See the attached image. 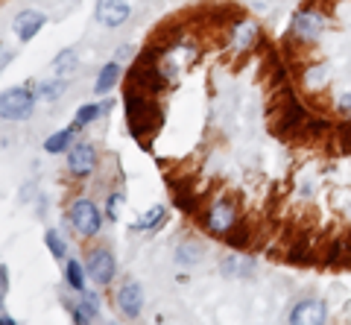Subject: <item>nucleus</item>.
Listing matches in <instances>:
<instances>
[{
    "label": "nucleus",
    "instance_id": "obj_13",
    "mask_svg": "<svg viewBox=\"0 0 351 325\" xmlns=\"http://www.w3.org/2000/svg\"><path fill=\"white\" fill-rule=\"evenodd\" d=\"M287 261L290 264H313V237L311 232H302L293 237V243L287 246Z\"/></svg>",
    "mask_w": 351,
    "mask_h": 325
},
{
    "label": "nucleus",
    "instance_id": "obj_11",
    "mask_svg": "<svg viewBox=\"0 0 351 325\" xmlns=\"http://www.w3.org/2000/svg\"><path fill=\"white\" fill-rule=\"evenodd\" d=\"M129 15H132V6L126 0H103V3L97 6V21L108 29H114L123 24V21H129Z\"/></svg>",
    "mask_w": 351,
    "mask_h": 325
},
{
    "label": "nucleus",
    "instance_id": "obj_8",
    "mask_svg": "<svg viewBox=\"0 0 351 325\" xmlns=\"http://www.w3.org/2000/svg\"><path fill=\"white\" fill-rule=\"evenodd\" d=\"M94 167H97V149L88 144V141L73 144L71 153H68V170L73 176H91Z\"/></svg>",
    "mask_w": 351,
    "mask_h": 325
},
{
    "label": "nucleus",
    "instance_id": "obj_32",
    "mask_svg": "<svg viewBox=\"0 0 351 325\" xmlns=\"http://www.w3.org/2000/svg\"><path fill=\"white\" fill-rule=\"evenodd\" d=\"M129 56H132V47L129 45H123V47L117 50V59H129Z\"/></svg>",
    "mask_w": 351,
    "mask_h": 325
},
{
    "label": "nucleus",
    "instance_id": "obj_18",
    "mask_svg": "<svg viewBox=\"0 0 351 325\" xmlns=\"http://www.w3.org/2000/svg\"><path fill=\"white\" fill-rule=\"evenodd\" d=\"M117 80H120V64L117 62L106 64V68L100 71V77H97V82H94V91L97 94H108L117 85Z\"/></svg>",
    "mask_w": 351,
    "mask_h": 325
},
{
    "label": "nucleus",
    "instance_id": "obj_15",
    "mask_svg": "<svg viewBox=\"0 0 351 325\" xmlns=\"http://www.w3.org/2000/svg\"><path fill=\"white\" fill-rule=\"evenodd\" d=\"M68 311L73 313L76 322H94L97 317H100V302H97L94 296H88L85 290H82V299L76 302V305H71Z\"/></svg>",
    "mask_w": 351,
    "mask_h": 325
},
{
    "label": "nucleus",
    "instance_id": "obj_21",
    "mask_svg": "<svg viewBox=\"0 0 351 325\" xmlns=\"http://www.w3.org/2000/svg\"><path fill=\"white\" fill-rule=\"evenodd\" d=\"M44 241H47L50 255L56 258V261H64V255H68V243H64V237L59 234V229H47V234H44Z\"/></svg>",
    "mask_w": 351,
    "mask_h": 325
},
{
    "label": "nucleus",
    "instance_id": "obj_31",
    "mask_svg": "<svg viewBox=\"0 0 351 325\" xmlns=\"http://www.w3.org/2000/svg\"><path fill=\"white\" fill-rule=\"evenodd\" d=\"M6 293H9V269L0 267V296H6Z\"/></svg>",
    "mask_w": 351,
    "mask_h": 325
},
{
    "label": "nucleus",
    "instance_id": "obj_3",
    "mask_svg": "<svg viewBox=\"0 0 351 325\" xmlns=\"http://www.w3.org/2000/svg\"><path fill=\"white\" fill-rule=\"evenodd\" d=\"M68 220H71L73 232L80 237H94L103 226V217H100V211H97V205L91 200H82V197L73 200V205L68 208Z\"/></svg>",
    "mask_w": 351,
    "mask_h": 325
},
{
    "label": "nucleus",
    "instance_id": "obj_2",
    "mask_svg": "<svg viewBox=\"0 0 351 325\" xmlns=\"http://www.w3.org/2000/svg\"><path fill=\"white\" fill-rule=\"evenodd\" d=\"M161 117L164 112L158 103H152V94L126 88V121H129V132L138 141H144L147 135L156 132Z\"/></svg>",
    "mask_w": 351,
    "mask_h": 325
},
{
    "label": "nucleus",
    "instance_id": "obj_4",
    "mask_svg": "<svg viewBox=\"0 0 351 325\" xmlns=\"http://www.w3.org/2000/svg\"><path fill=\"white\" fill-rule=\"evenodd\" d=\"M237 223V205L234 200H217L211 208L202 214V226L211 234H226Z\"/></svg>",
    "mask_w": 351,
    "mask_h": 325
},
{
    "label": "nucleus",
    "instance_id": "obj_17",
    "mask_svg": "<svg viewBox=\"0 0 351 325\" xmlns=\"http://www.w3.org/2000/svg\"><path fill=\"white\" fill-rule=\"evenodd\" d=\"M219 273L223 276H252L255 273V264L249 261V258H240V255H228L223 258V264H219Z\"/></svg>",
    "mask_w": 351,
    "mask_h": 325
},
{
    "label": "nucleus",
    "instance_id": "obj_25",
    "mask_svg": "<svg viewBox=\"0 0 351 325\" xmlns=\"http://www.w3.org/2000/svg\"><path fill=\"white\" fill-rule=\"evenodd\" d=\"M328 80H331V73H328L325 64H319V68H311V71H307V77H304V82H307V88H311V91L325 88Z\"/></svg>",
    "mask_w": 351,
    "mask_h": 325
},
{
    "label": "nucleus",
    "instance_id": "obj_29",
    "mask_svg": "<svg viewBox=\"0 0 351 325\" xmlns=\"http://www.w3.org/2000/svg\"><path fill=\"white\" fill-rule=\"evenodd\" d=\"M199 252H202L199 246H182L179 249V261L182 264H193V258H199Z\"/></svg>",
    "mask_w": 351,
    "mask_h": 325
},
{
    "label": "nucleus",
    "instance_id": "obj_14",
    "mask_svg": "<svg viewBox=\"0 0 351 325\" xmlns=\"http://www.w3.org/2000/svg\"><path fill=\"white\" fill-rule=\"evenodd\" d=\"M232 47L237 50V53H246V50H252L255 47V41H258V24L255 21H237V24L232 27Z\"/></svg>",
    "mask_w": 351,
    "mask_h": 325
},
{
    "label": "nucleus",
    "instance_id": "obj_12",
    "mask_svg": "<svg viewBox=\"0 0 351 325\" xmlns=\"http://www.w3.org/2000/svg\"><path fill=\"white\" fill-rule=\"evenodd\" d=\"M44 12H38V9H24L21 15H15L12 21V27H15V36L21 41H29V38H36V32L44 27Z\"/></svg>",
    "mask_w": 351,
    "mask_h": 325
},
{
    "label": "nucleus",
    "instance_id": "obj_10",
    "mask_svg": "<svg viewBox=\"0 0 351 325\" xmlns=\"http://www.w3.org/2000/svg\"><path fill=\"white\" fill-rule=\"evenodd\" d=\"M325 320H328V311H325L322 299H302L290 308V322H295V325H316Z\"/></svg>",
    "mask_w": 351,
    "mask_h": 325
},
{
    "label": "nucleus",
    "instance_id": "obj_1",
    "mask_svg": "<svg viewBox=\"0 0 351 325\" xmlns=\"http://www.w3.org/2000/svg\"><path fill=\"white\" fill-rule=\"evenodd\" d=\"M307 108L299 103V97L293 94L290 85L284 88H276L272 94V108H269V129L276 132L278 138H299L302 141V132H304V123H307Z\"/></svg>",
    "mask_w": 351,
    "mask_h": 325
},
{
    "label": "nucleus",
    "instance_id": "obj_7",
    "mask_svg": "<svg viewBox=\"0 0 351 325\" xmlns=\"http://www.w3.org/2000/svg\"><path fill=\"white\" fill-rule=\"evenodd\" d=\"M114 305L120 308V313L129 320H135L141 308H144V287L138 285V281H126V285H120V290L114 293Z\"/></svg>",
    "mask_w": 351,
    "mask_h": 325
},
{
    "label": "nucleus",
    "instance_id": "obj_16",
    "mask_svg": "<svg viewBox=\"0 0 351 325\" xmlns=\"http://www.w3.org/2000/svg\"><path fill=\"white\" fill-rule=\"evenodd\" d=\"M252 234H255V229H252L246 220H237L232 229L223 234V241L232 246V249H246V246H252Z\"/></svg>",
    "mask_w": 351,
    "mask_h": 325
},
{
    "label": "nucleus",
    "instance_id": "obj_6",
    "mask_svg": "<svg viewBox=\"0 0 351 325\" xmlns=\"http://www.w3.org/2000/svg\"><path fill=\"white\" fill-rule=\"evenodd\" d=\"M290 27H293V36L295 38H302V41H316L325 32L328 27V18L322 12H316V9H299V12L293 15L290 21Z\"/></svg>",
    "mask_w": 351,
    "mask_h": 325
},
{
    "label": "nucleus",
    "instance_id": "obj_5",
    "mask_svg": "<svg viewBox=\"0 0 351 325\" xmlns=\"http://www.w3.org/2000/svg\"><path fill=\"white\" fill-rule=\"evenodd\" d=\"M36 106V91L29 88H9L0 100V112H3V121H24Z\"/></svg>",
    "mask_w": 351,
    "mask_h": 325
},
{
    "label": "nucleus",
    "instance_id": "obj_33",
    "mask_svg": "<svg viewBox=\"0 0 351 325\" xmlns=\"http://www.w3.org/2000/svg\"><path fill=\"white\" fill-rule=\"evenodd\" d=\"M346 214H348V217H351V205H348V208H346Z\"/></svg>",
    "mask_w": 351,
    "mask_h": 325
},
{
    "label": "nucleus",
    "instance_id": "obj_22",
    "mask_svg": "<svg viewBox=\"0 0 351 325\" xmlns=\"http://www.w3.org/2000/svg\"><path fill=\"white\" fill-rule=\"evenodd\" d=\"M108 108H112V103H103V106H94V103H88V106H82L80 112H76V126H88L94 121V117H100L103 112H108Z\"/></svg>",
    "mask_w": 351,
    "mask_h": 325
},
{
    "label": "nucleus",
    "instance_id": "obj_24",
    "mask_svg": "<svg viewBox=\"0 0 351 325\" xmlns=\"http://www.w3.org/2000/svg\"><path fill=\"white\" fill-rule=\"evenodd\" d=\"M71 138H73V129H62V132L50 135L47 141H44V149H47V153H62V149H68Z\"/></svg>",
    "mask_w": 351,
    "mask_h": 325
},
{
    "label": "nucleus",
    "instance_id": "obj_20",
    "mask_svg": "<svg viewBox=\"0 0 351 325\" xmlns=\"http://www.w3.org/2000/svg\"><path fill=\"white\" fill-rule=\"evenodd\" d=\"M76 62H80V56H76V50H62L56 59H53V71L59 73V77H71V73L76 71Z\"/></svg>",
    "mask_w": 351,
    "mask_h": 325
},
{
    "label": "nucleus",
    "instance_id": "obj_27",
    "mask_svg": "<svg viewBox=\"0 0 351 325\" xmlns=\"http://www.w3.org/2000/svg\"><path fill=\"white\" fill-rule=\"evenodd\" d=\"M120 205H123V193L114 191L112 197H108V202H106V214H108V220H120Z\"/></svg>",
    "mask_w": 351,
    "mask_h": 325
},
{
    "label": "nucleus",
    "instance_id": "obj_30",
    "mask_svg": "<svg viewBox=\"0 0 351 325\" xmlns=\"http://www.w3.org/2000/svg\"><path fill=\"white\" fill-rule=\"evenodd\" d=\"M337 112H339V115H346V117H351V91L343 94V97L337 100Z\"/></svg>",
    "mask_w": 351,
    "mask_h": 325
},
{
    "label": "nucleus",
    "instance_id": "obj_19",
    "mask_svg": "<svg viewBox=\"0 0 351 325\" xmlns=\"http://www.w3.org/2000/svg\"><path fill=\"white\" fill-rule=\"evenodd\" d=\"M164 217H167V214H164V205H156V208H149L144 217H141V220L135 223V226H132V229H135V232H149V229H158V226L164 223Z\"/></svg>",
    "mask_w": 351,
    "mask_h": 325
},
{
    "label": "nucleus",
    "instance_id": "obj_28",
    "mask_svg": "<svg viewBox=\"0 0 351 325\" xmlns=\"http://www.w3.org/2000/svg\"><path fill=\"white\" fill-rule=\"evenodd\" d=\"M337 144H339L343 153H348V149H351V121L337 126Z\"/></svg>",
    "mask_w": 351,
    "mask_h": 325
},
{
    "label": "nucleus",
    "instance_id": "obj_26",
    "mask_svg": "<svg viewBox=\"0 0 351 325\" xmlns=\"http://www.w3.org/2000/svg\"><path fill=\"white\" fill-rule=\"evenodd\" d=\"M32 91H36V97H41V100H56V97L64 91V85L59 80L56 82H36Z\"/></svg>",
    "mask_w": 351,
    "mask_h": 325
},
{
    "label": "nucleus",
    "instance_id": "obj_23",
    "mask_svg": "<svg viewBox=\"0 0 351 325\" xmlns=\"http://www.w3.org/2000/svg\"><path fill=\"white\" fill-rule=\"evenodd\" d=\"M64 278H68L71 290H76V293H82L85 290V273H82L80 261H68V267H64Z\"/></svg>",
    "mask_w": 351,
    "mask_h": 325
},
{
    "label": "nucleus",
    "instance_id": "obj_9",
    "mask_svg": "<svg viewBox=\"0 0 351 325\" xmlns=\"http://www.w3.org/2000/svg\"><path fill=\"white\" fill-rule=\"evenodd\" d=\"M88 273H91L97 285H112V278L117 273L114 255L108 252V249H94V252L88 255Z\"/></svg>",
    "mask_w": 351,
    "mask_h": 325
}]
</instances>
